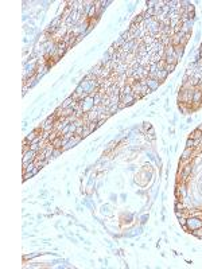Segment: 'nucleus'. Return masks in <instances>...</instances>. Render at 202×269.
<instances>
[{
  "mask_svg": "<svg viewBox=\"0 0 202 269\" xmlns=\"http://www.w3.org/2000/svg\"><path fill=\"white\" fill-rule=\"evenodd\" d=\"M186 226L190 232H193V230H195V229H200V227H202V220L198 217H193V215L191 217H187Z\"/></svg>",
  "mask_w": 202,
  "mask_h": 269,
  "instance_id": "nucleus-1",
  "label": "nucleus"
},
{
  "mask_svg": "<svg viewBox=\"0 0 202 269\" xmlns=\"http://www.w3.org/2000/svg\"><path fill=\"white\" fill-rule=\"evenodd\" d=\"M37 155H38V152L32 151V149H30L29 152L23 154V164H27V163L35 162V159H37Z\"/></svg>",
  "mask_w": 202,
  "mask_h": 269,
  "instance_id": "nucleus-2",
  "label": "nucleus"
},
{
  "mask_svg": "<svg viewBox=\"0 0 202 269\" xmlns=\"http://www.w3.org/2000/svg\"><path fill=\"white\" fill-rule=\"evenodd\" d=\"M193 156H194V149H193V148H185L183 154H182V156H181V159H182V162L189 163L190 160L193 159Z\"/></svg>",
  "mask_w": 202,
  "mask_h": 269,
  "instance_id": "nucleus-3",
  "label": "nucleus"
},
{
  "mask_svg": "<svg viewBox=\"0 0 202 269\" xmlns=\"http://www.w3.org/2000/svg\"><path fill=\"white\" fill-rule=\"evenodd\" d=\"M185 34L183 32H176V34H174L173 37H171V45H173L174 47L175 46H179L182 42V39H183Z\"/></svg>",
  "mask_w": 202,
  "mask_h": 269,
  "instance_id": "nucleus-4",
  "label": "nucleus"
},
{
  "mask_svg": "<svg viewBox=\"0 0 202 269\" xmlns=\"http://www.w3.org/2000/svg\"><path fill=\"white\" fill-rule=\"evenodd\" d=\"M159 84H160V82L158 81V79H151V78H147V86L150 88V90H151V91L156 90L158 88H159Z\"/></svg>",
  "mask_w": 202,
  "mask_h": 269,
  "instance_id": "nucleus-5",
  "label": "nucleus"
},
{
  "mask_svg": "<svg viewBox=\"0 0 202 269\" xmlns=\"http://www.w3.org/2000/svg\"><path fill=\"white\" fill-rule=\"evenodd\" d=\"M53 147H54V149H62V145H63V140H62V136H58L57 139H54V140L51 141Z\"/></svg>",
  "mask_w": 202,
  "mask_h": 269,
  "instance_id": "nucleus-6",
  "label": "nucleus"
},
{
  "mask_svg": "<svg viewBox=\"0 0 202 269\" xmlns=\"http://www.w3.org/2000/svg\"><path fill=\"white\" fill-rule=\"evenodd\" d=\"M156 76H158V81H159V82H162V81H164V79L167 78L168 73L164 70V69H159V70L156 71Z\"/></svg>",
  "mask_w": 202,
  "mask_h": 269,
  "instance_id": "nucleus-7",
  "label": "nucleus"
},
{
  "mask_svg": "<svg viewBox=\"0 0 202 269\" xmlns=\"http://www.w3.org/2000/svg\"><path fill=\"white\" fill-rule=\"evenodd\" d=\"M189 139H193V140H200V139H202V131H200L198 128L194 129L193 132H190Z\"/></svg>",
  "mask_w": 202,
  "mask_h": 269,
  "instance_id": "nucleus-8",
  "label": "nucleus"
},
{
  "mask_svg": "<svg viewBox=\"0 0 202 269\" xmlns=\"http://www.w3.org/2000/svg\"><path fill=\"white\" fill-rule=\"evenodd\" d=\"M174 51H175V55H176V59H181L182 58V55H183V51H185V47L183 46H175L174 47Z\"/></svg>",
  "mask_w": 202,
  "mask_h": 269,
  "instance_id": "nucleus-9",
  "label": "nucleus"
},
{
  "mask_svg": "<svg viewBox=\"0 0 202 269\" xmlns=\"http://www.w3.org/2000/svg\"><path fill=\"white\" fill-rule=\"evenodd\" d=\"M186 148H195V140H193V139H187L186 140Z\"/></svg>",
  "mask_w": 202,
  "mask_h": 269,
  "instance_id": "nucleus-10",
  "label": "nucleus"
},
{
  "mask_svg": "<svg viewBox=\"0 0 202 269\" xmlns=\"http://www.w3.org/2000/svg\"><path fill=\"white\" fill-rule=\"evenodd\" d=\"M175 66H176V65H166L164 70L167 71V73H173V71H174V69H175Z\"/></svg>",
  "mask_w": 202,
  "mask_h": 269,
  "instance_id": "nucleus-11",
  "label": "nucleus"
},
{
  "mask_svg": "<svg viewBox=\"0 0 202 269\" xmlns=\"http://www.w3.org/2000/svg\"><path fill=\"white\" fill-rule=\"evenodd\" d=\"M146 4H147L148 8H154L155 5L158 4V1H156V0H150V1H146Z\"/></svg>",
  "mask_w": 202,
  "mask_h": 269,
  "instance_id": "nucleus-12",
  "label": "nucleus"
},
{
  "mask_svg": "<svg viewBox=\"0 0 202 269\" xmlns=\"http://www.w3.org/2000/svg\"><path fill=\"white\" fill-rule=\"evenodd\" d=\"M144 127H146L147 129H151V124H150V123H144Z\"/></svg>",
  "mask_w": 202,
  "mask_h": 269,
  "instance_id": "nucleus-13",
  "label": "nucleus"
}]
</instances>
